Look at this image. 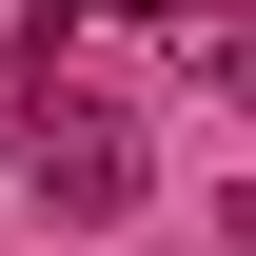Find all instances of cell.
Here are the masks:
<instances>
[{
    "mask_svg": "<svg viewBox=\"0 0 256 256\" xmlns=\"http://www.w3.org/2000/svg\"><path fill=\"white\" fill-rule=\"evenodd\" d=\"M40 197H60V217H118L138 197V118H60V98H40Z\"/></svg>",
    "mask_w": 256,
    "mask_h": 256,
    "instance_id": "obj_1",
    "label": "cell"
},
{
    "mask_svg": "<svg viewBox=\"0 0 256 256\" xmlns=\"http://www.w3.org/2000/svg\"><path fill=\"white\" fill-rule=\"evenodd\" d=\"M98 20H197V0H98Z\"/></svg>",
    "mask_w": 256,
    "mask_h": 256,
    "instance_id": "obj_4",
    "label": "cell"
},
{
    "mask_svg": "<svg viewBox=\"0 0 256 256\" xmlns=\"http://www.w3.org/2000/svg\"><path fill=\"white\" fill-rule=\"evenodd\" d=\"M217 236H236V256H256V178H236V197H217Z\"/></svg>",
    "mask_w": 256,
    "mask_h": 256,
    "instance_id": "obj_3",
    "label": "cell"
},
{
    "mask_svg": "<svg viewBox=\"0 0 256 256\" xmlns=\"http://www.w3.org/2000/svg\"><path fill=\"white\" fill-rule=\"evenodd\" d=\"M197 79H236V98H256V20H197Z\"/></svg>",
    "mask_w": 256,
    "mask_h": 256,
    "instance_id": "obj_2",
    "label": "cell"
}]
</instances>
